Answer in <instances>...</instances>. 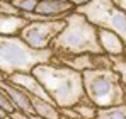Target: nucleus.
Returning a JSON list of instances; mask_svg holds the SVG:
<instances>
[{
    "label": "nucleus",
    "instance_id": "obj_1",
    "mask_svg": "<svg viewBox=\"0 0 126 119\" xmlns=\"http://www.w3.org/2000/svg\"><path fill=\"white\" fill-rule=\"evenodd\" d=\"M31 73L39 80L48 97L58 109L73 107L87 97L84 90V75L56 63L55 60L36 66Z\"/></svg>",
    "mask_w": 126,
    "mask_h": 119
},
{
    "label": "nucleus",
    "instance_id": "obj_2",
    "mask_svg": "<svg viewBox=\"0 0 126 119\" xmlns=\"http://www.w3.org/2000/svg\"><path fill=\"white\" fill-rule=\"evenodd\" d=\"M65 29L53 41L51 49L55 58H72L80 55H104L99 44V29L82 14L72 12L65 17Z\"/></svg>",
    "mask_w": 126,
    "mask_h": 119
},
{
    "label": "nucleus",
    "instance_id": "obj_3",
    "mask_svg": "<svg viewBox=\"0 0 126 119\" xmlns=\"http://www.w3.org/2000/svg\"><path fill=\"white\" fill-rule=\"evenodd\" d=\"M53 60V49L38 51L29 48L19 36H0V72L5 80L16 73H31L36 66Z\"/></svg>",
    "mask_w": 126,
    "mask_h": 119
},
{
    "label": "nucleus",
    "instance_id": "obj_4",
    "mask_svg": "<svg viewBox=\"0 0 126 119\" xmlns=\"http://www.w3.org/2000/svg\"><path fill=\"white\" fill-rule=\"evenodd\" d=\"M82 75L85 95L97 109L126 104V85L114 70H89Z\"/></svg>",
    "mask_w": 126,
    "mask_h": 119
},
{
    "label": "nucleus",
    "instance_id": "obj_5",
    "mask_svg": "<svg viewBox=\"0 0 126 119\" xmlns=\"http://www.w3.org/2000/svg\"><path fill=\"white\" fill-rule=\"evenodd\" d=\"M75 12L82 14L97 29L118 34L126 44V12L116 5L114 0H87L75 9Z\"/></svg>",
    "mask_w": 126,
    "mask_h": 119
},
{
    "label": "nucleus",
    "instance_id": "obj_6",
    "mask_svg": "<svg viewBox=\"0 0 126 119\" xmlns=\"http://www.w3.org/2000/svg\"><path fill=\"white\" fill-rule=\"evenodd\" d=\"M65 26H66L65 19L29 22L19 32V38L32 49H38V51L51 49L53 41L60 36V32L65 29Z\"/></svg>",
    "mask_w": 126,
    "mask_h": 119
},
{
    "label": "nucleus",
    "instance_id": "obj_7",
    "mask_svg": "<svg viewBox=\"0 0 126 119\" xmlns=\"http://www.w3.org/2000/svg\"><path fill=\"white\" fill-rule=\"evenodd\" d=\"M75 12L73 2L68 0H39L36 14L44 17V20H60Z\"/></svg>",
    "mask_w": 126,
    "mask_h": 119
},
{
    "label": "nucleus",
    "instance_id": "obj_8",
    "mask_svg": "<svg viewBox=\"0 0 126 119\" xmlns=\"http://www.w3.org/2000/svg\"><path fill=\"white\" fill-rule=\"evenodd\" d=\"M7 82L12 83V85H16V87H19L21 90H24V92L29 94V95H36V97H39V99H43V100L53 102V100L48 97V94H46V90L43 89V85L39 83V80L36 78L32 73H16V75L9 77Z\"/></svg>",
    "mask_w": 126,
    "mask_h": 119
},
{
    "label": "nucleus",
    "instance_id": "obj_9",
    "mask_svg": "<svg viewBox=\"0 0 126 119\" xmlns=\"http://www.w3.org/2000/svg\"><path fill=\"white\" fill-rule=\"evenodd\" d=\"M97 38H99V44H101V49H102L104 55L111 56V58L126 55V44L118 34H114L111 31H106V29H99Z\"/></svg>",
    "mask_w": 126,
    "mask_h": 119
},
{
    "label": "nucleus",
    "instance_id": "obj_10",
    "mask_svg": "<svg viewBox=\"0 0 126 119\" xmlns=\"http://www.w3.org/2000/svg\"><path fill=\"white\" fill-rule=\"evenodd\" d=\"M0 89H3L7 92V95L10 97L16 111H21L24 114L34 116V111H32V105H31V100H29V94H26L19 87L9 83L7 80H0Z\"/></svg>",
    "mask_w": 126,
    "mask_h": 119
},
{
    "label": "nucleus",
    "instance_id": "obj_11",
    "mask_svg": "<svg viewBox=\"0 0 126 119\" xmlns=\"http://www.w3.org/2000/svg\"><path fill=\"white\" fill-rule=\"evenodd\" d=\"M31 100V105H32V111H34V116L41 119H62L60 116V109L53 104V102H48V100H43L36 95H29Z\"/></svg>",
    "mask_w": 126,
    "mask_h": 119
},
{
    "label": "nucleus",
    "instance_id": "obj_12",
    "mask_svg": "<svg viewBox=\"0 0 126 119\" xmlns=\"http://www.w3.org/2000/svg\"><path fill=\"white\" fill-rule=\"evenodd\" d=\"M29 22L22 15H2L0 14V36H19Z\"/></svg>",
    "mask_w": 126,
    "mask_h": 119
},
{
    "label": "nucleus",
    "instance_id": "obj_13",
    "mask_svg": "<svg viewBox=\"0 0 126 119\" xmlns=\"http://www.w3.org/2000/svg\"><path fill=\"white\" fill-rule=\"evenodd\" d=\"M73 111L79 114L80 119H95L97 118V111H99V109L87 99V97H84L77 105H73Z\"/></svg>",
    "mask_w": 126,
    "mask_h": 119
},
{
    "label": "nucleus",
    "instance_id": "obj_14",
    "mask_svg": "<svg viewBox=\"0 0 126 119\" xmlns=\"http://www.w3.org/2000/svg\"><path fill=\"white\" fill-rule=\"evenodd\" d=\"M95 119H126V104L107 109H99Z\"/></svg>",
    "mask_w": 126,
    "mask_h": 119
},
{
    "label": "nucleus",
    "instance_id": "obj_15",
    "mask_svg": "<svg viewBox=\"0 0 126 119\" xmlns=\"http://www.w3.org/2000/svg\"><path fill=\"white\" fill-rule=\"evenodd\" d=\"M39 0H12V5L17 9L19 14H32L38 9Z\"/></svg>",
    "mask_w": 126,
    "mask_h": 119
},
{
    "label": "nucleus",
    "instance_id": "obj_16",
    "mask_svg": "<svg viewBox=\"0 0 126 119\" xmlns=\"http://www.w3.org/2000/svg\"><path fill=\"white\" fill-rule=\"evenodd\" d=\"M112 60V70L119 75L121 82L126 85V58L125 56H114Z\"/></svg>",
    "mask_w": 126,
    "mask_h": 119
},
{
    "label": "nucleus",
    "instance_id": "obj_17",
    "mask_svg": "<svg viewBox=\"0 0 126 119\" xmlns=\"http://www.w3.org/2000/svg\"><path fill=\"white\" fill-rule=\"evenodd\" d=\"M0 109H2V111H5L7 114L16 112V107H14L12 100H10V97L7 95V92H5L3 89H0Z\"/></svg>",
    "mask_w": 126,
    "mask_h": 119
},
{
    "label": "nucleus",
    "instance_id": "obj_18",
    "mask_svg": "<svg viewBox=\"0 0 126 119\" xmlns=\"http://www.w3.org/2000/svg\"><path fill=\"white\" fill-rule=\"evenodd\" d=\"M0 14L2 15H21L17 9L12 5V2L9 0H0Z\"/></svg>",
    "mask_w": 126,
    "mask_h": 119
},
{
    "label": "nucleus",
    "instance_id": "obj_19",
    "mask_svg": "<svg viewBox=\"0 0 126 119\" xmlns=\"http://www.w3.org/2000/svg\"><path fill=\"white\" fill-rule=\"evenodd\" d=\"M10 116H12V119H34V116L24 114V112H21V111H16V112H12Z\"/></svg>",
    "mask_w": 126,
    "mask_h": 119
},
{
    "label": "nucleus",
    "instance_id": "obj_20",
    "mask_svg": "<svg viewBox=\"0 0 126 119\" xmlns=\"http://www.w3.org/2000/svg\"><path fill=\"white\" fill-rule=\"evenodd\" d=\"M114 2H116V5H118L119 9H123L126 12V0H114Z\"/></svg>",
    "mask_w": 126,
    "mask_h": 119
},
{
    "label": "nucleus",
    "instance_id": "obj_21",
    "mask_svg": "<svg viewBox=\"0 0 126 119\" xmlns=\"http://www.w3.org/2000/svg\"><path fill=\"white\" fill-rule=\"evenodd\" d=\"M0 80H5V77L2 75V72H0Z\"/></svg>",
    "mask_w": 126,
    "mask_h": 119
},
{
    "label": "nucleus",
    "instance_id": "obj_22",
    "mask_svg": "<svg viewBox=\"0 0 126 119\" xmlns=\"http://www.w3.org/2000/svg\"><path fill=\"white\" fill-rule=\"evenodd\" d=\"M3 119H12V116H10V114H9V116H5V118Z\"/></svg>",
    "mask_w": 126,
    "mask_h": 119
},
{
    "label": "nucleus",
    "instance_id": "obj_23",
    "mask_svg": "<svg viewBox=\"0 0 126 119\" xmlns=\"http://www.w3.org/2000/svg\"><path fill=\"white\" fill-rule=\"evenodd\" d=\"M34 119H41V118H36V116H34Z\"/></svg>",
    "mask_w": 126,
    "mask_h": 119
},
{
    "label": "nucleus",
    "instance_id": "obj_24",
    "mask_svg": "<svg viewBox=\"0 0 126 119\" xmlns=\"http://www.w3.org/2000/svg\"><path fill=\"white\" fill-rule=\"evenodd\" d=\"M125 58H126V55H125Z\"/></svg>",
    "mask_w": 126,
    "mask_h": 119
},
{
    "label": "nucleus",
    "instance_id": "obj_25",
    "mask_svg": "<svg viewBox=\"0 0 126 119\" xmlns=\"http://www.w3.org/2000/svg\"><path fill=\"white\" fill-rule=\"evenodd\" d=\"M62 119H63V118H62Z\"/></svg>",
    "mask_w": 126,
    "mask_h": 119
}]
</instances>
